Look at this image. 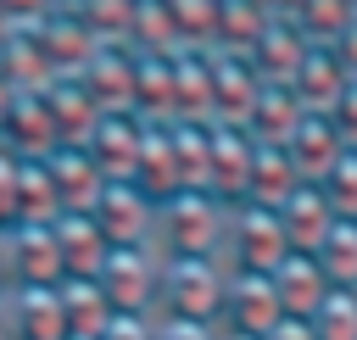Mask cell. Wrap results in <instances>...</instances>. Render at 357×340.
Instances as JSON below:
<instances>
[{
  "instance_id": "obj_1",
  "label": "cell",
  "mask_w": 357,
  "mask_h": 340,
  "mask_svg": "<svg viewBox=\"0 0 357 340\" xmlns=\"http://www.w3.org/2000/svg\"><path fill=\"white\" fill-rule=\"evenodd\" d=\"M223 290H229V268L223 256H167L162 262V307L167 318H190V323H218L223 318Z\"/></svg>"
},
{
  "instance_id": "obj_2",
  "label": "cell",
  "mask_w": 357,
  "mask_h": 340,
  "mask_svg": "<svg viewBox=\"0 0 357 340\" xmlns=\"http://www.w3.org/2000/svg\"><path fill=\"white\" fill-rule=\"evenodd\" d=\"M290 256V240L279 229V212L268 201H245L240 212H229L223 223V268L229 273H273Z\"/></svg>"
},
{
  "instance_id": "obj_3",
  "label": "cell",
  "mask_w": 357,
  "mask_h": 340,
  "mask_svg": "<svg viewBox=\"0 0 357 340\" xmlns=\"http://www.w3.org/2000/svg\"><path fill=\"white\" fill-rule=\"evenodd\" d=\"M273 212H279V229H284L290 251H307V256H318V245H324L329 229L340 223V212H335V201L324 195V184H290V190L273 201Z\"/></svg>"
},
{
  "instance_id": "obj_4",
  "label": "cell",
  "mask_w": 357,
  "mask_h": 340,
  "mask_svg": "<svg viewBox=\"0 0 357 340\" xmlns=\"http://www.w3.org/2000/svg\"><path fill=\"white\" fill-rule=\"evenodd\" d=\"M273 323H284L279 295H273V279H262V273H229L218 329H234V334H268Z\"/></svg>"
},
{
  "instance_id": "obj_5",
  "label": "cell",
  "mask_w": 357,
  "mask_h": 340,
  "mask_svg": "<svg viewBox=\"0 0 357 340\" xmlns=\"http://www.w3.org/2000/svg\"><path fill=\"white\" fill-rule=\"evenodd\" d=\"M268 279H273L279 312H284V318H301V323H307V318L324 307V295L335 290V284H329V273H324V262H318V256H307V251H290Z\"/></svg>"
},
{
  "instance_id": "obj_6",
  "label": "cell",
  "mask_w": 357,
  "mask_h": 340,
  "mask_svg": "<svg viewBox=\"0 0 357 340\" xmlns=\"http://www.w3.org/2000/svg\"><path fill=\"white\" fill-rule=\"evenodd\" d=\"M318 262H324L329 284L357 290V217H340V223L329 229V240L318 245Z\"/></svg>"
},
{
  "instance_id": "obj_7",
  "label": "cell",
  "mask_w": 357,
  "mask_h": 340,
  "mask_svg": "<svg viewBox=\"0 0 357 340\" xmlns=\"http://www.w3.org/2000/svg\"><path fill=\"white\" fill-rule=\"evenodd\" d=\"M307 323H312L318 340H357V290L335 284V290L324 295V307H318Z\"/></svg>"
},
{
  "instance_id": "obj_8",
  "label": "cell",
  "mask_w": 357,
  "mask_h": 340,
  "mask_svg": "<svg viewBox=\"0 0 357 340\" xmlns=\"http://www.w3.org/2000/svg\"><path fill=\"white\" fill-rule=\"evenodd\" d=\"M218 323H190V318H156V340H218Z\"/></svg>"
},
{
  "instance_id": "obj_9",
  "label": "cell",
  "mask_w": 357,
  "mask_h": 340,
  "mask_svg": "<svg viewBox=\"0 0 357 340\" xmlns=\"http://www.w3.org/2000/svg\"><path fill=\"white\" fill-rule=\"evenodd\" d=\"M262 340H318V334H312V323H301V318H284V323H273Z\"/></svg>"
},
{
  "instance_id": "obj_10",
  "label": "cell",
  "mask_w": 357,
  "mask_h": 340,
  "mask_svg": "<svg viewBox=\"0 0 357 340\" xmlns=\"http://www.w3.org/2000/svg\"><path fill=\"white\" fill-rule=\"evenodd\" d=\"M218 340H262V334H234V329H223Z\"/></svg>"
}]
</instances>
